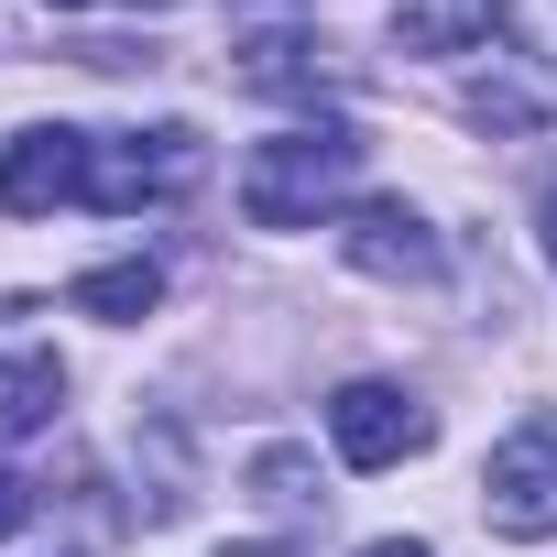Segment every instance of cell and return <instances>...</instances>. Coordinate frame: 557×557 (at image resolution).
<instances>
[{
  "mask_svg": "<svg viewBox=\"0 0 557 557\" xmlns=\"http://www.w3.org/2000/svg\"><path fill=\"white\" fill-rule=\"evenodd\" d=\"M350 175H361V132H339V121L273 132V143H251V164H240V219H251V230H318V219L350 197Z\"/></svg>",
  "mask_w": 557,
  "mask_h": 557,
  "instance_id": "obj_1",
  "label": "cell"
},
{
  "mask_svg": "<svg viewBox=\"0 0 557 557\" xmlns=\"http://www.w3.org/2000/svg\"><path fill=\"white\" fill-rule=\"evenodd\" d=\"M208 175V143L186 121H153V132H121V143H88V208L132 219V208H164Z\"/></svg>",
  "mask_w": 557,
  "mask_h": 557,
  "instance_id": "obj_2",
  "label": "cell"
},
{
  "mask_svg": "<svg viewBox=\"0 0 557 557\" xmlns=\"http://www.w3.org/2000/svg\"><path fill=\"white\" fill-rule=\"evenodd\" d=\"M481 513H492V535H513V546L557 535V416H524V426L481 459Z\"/></svg>",
  "mask_w": 557,
  "mask_h": 557,
  "instance_id": "obj_3",
  "label": "cell"
},
{
  "mask_svg": "<svg viewBox=\"0 0 557 557\" xmlns=\"http://www.w3.org/2000/svg\"><path fill=\"white\" fill-rule=\"evenodd\" d=\"M0 208H12V219L88 208V132H66V121L12 132V143H0Z\"/></svg>",
  "mask_w": 557,
  "mask_h": 557,
  "instance_id": "obj_4",
  "label": "cell"
},
{
  "mask_svg": "<svg viewBox=\"0 0 557 557\" xmlns=\"http://www.w3.org/2000/svg\"><path fill=\"white\" fill-rule=\"evenodd\" d=\"M329 437H339L350 470H394V459H416V448L437 437V416H426L405 383H339V394H329Z\"/></svg>",
  "mask_w": 557,
  "mask_h": 557,
  "instance_id": "obj_5",
  "label": "cell"
},
{
  "mask_svg": "<svg viewBox=\"0 0 557 557\" xmlns=\"http://www.w3.org/2000/svg\"><path fill=\"white\" fill-rule=\"evenodd\" d=\"M339 251H350V273H383V285H437V273H448L437 230H426L405 197H361V208L339 219Z\"/></svg>",
  "mask_w": 557,
  "mask_h": 557,
  "instance_id": "obj_6",
  "label": "cell"
},
{
  "mask_svg": "<svg viewBox=\"0 0 557 557\" xmlns=\"http://www.w3.org/2000/svg\"><path fill=\"white\" fill-rule=\"evenodd\" d=\"M55 405H66V361L45 339H23V329H0V448L55 426Z\"/></svg>",
  "mask_w": 557,
  "mask_h": 557,
  "instance_id": "obj_7",
  "label": "cell"
},
{
  "mask_svg": "<svg viewBox=\"0 0 557 557\" xmlns=\"http://www.w3.org/2000/svg\"><path fill=\"white\" fill-rule=\"evenodd\" d=\"M492 34H503V0H405L394 12L405 55H459V45H492Z\"/></svg>",
  "mask_w": 557,
  "mask_h": 557,
  "instance_id": "obj_8",
  "label": "cell"
},
{
  "mask_svg": "<svg viewBox=\"0 0 557 557\" xmlns=\"http://www.w3.org/2000/svg\"><path fill=\"white\" fill-rule=\"evenodd\" d=\"M153 307H164V273H153V262H99V273H77V318L132 329V318H153Z\"/></svg>",
  "mask_w": 557,
  "mask_h": 557,
  "instance_id": "obj_9",
  "label": "cell"
},
{
  "mask_svg": "<svg viewBox=\"0 0 557 557\" xmlns=\"http://www.w3.org/2000/svg\"><path fill=\"white\" fill-rule=\"evenodd\" d=\"M240 77H251V88H318V77H329V45H307V34H262V45L240 55Z\"/></svg>",
  "mask_w": 557,
  "mask_h": 557,
  "instance_id": "obj_10",
  "label": "cell"
},
{
  "mask_svg": "<svg viewBox=\"0 0 557 557\" xmlns=\"http://www.w3.org/2000/svg\"><path fill=\"white\" fill-rule=\"evenodd\" d=\"M23 513H34V492H23V481H12V470H0V535H12V524H23Z\"/></svg>",
  "mask_w": 557,
  "mask_h": 557,
  "instance_id": "obj_11",
  "label": "cell"
},
{
  "mask_svg": "<svg viewBox=\"0 0 557 557\" xmlns=\"http://www.w3.org/2000/svg\"><path fill=\"white\" fill-rule=\"evenodd\" d=\"M361 557H437V546H416V535H383V546H361Z\"/></svg>",
  "mask_w": 557,
  "mask_h": 557,
  "instance_id": "obj_12",
  "label": "cell"
},
{
  "mask_svg": "<svg viewBox=\"0 0 557 557\" xmlns=\"http://www.w3.org/2000/svg\"><path fill=\"white\" fill-rule=\"evenodd\" d=\"M535 219H546V262H557V186H546V208H535Z\"/></svg>",
  "mask_w": 557,
  "mask_h": 557,
  "instance_id": "obj_13",
  "label": "cell"
},
{
  "mask_svg": "<svg viewBox=\"0 0 557 557\" xmlns=\"http://www.w3.org/2000/svg\"><path fill=\"white\" fill-rule=\"evenodd\" d=\"M230 557H296V546H230Z\"/></svg>",
  "mask_w": 557,
  "mask_h": 557,
  "instance_id": "obj_14",
  "label": "cell"
},
{
  "mask_svg": "<svg viewBox=\"0 0 557 557\" xmlns=\"http://www.w3.org/2000/svg\"><path fill=\"white\" fill-rule=\"evenodd\" d=\"M45 12H88V0H45Z\"/></svg>",
  "mask_w": 557,
  "mask_h": 557,
  "instance_id": "obj_15",
  "label": "cell"
}]
</instances>
